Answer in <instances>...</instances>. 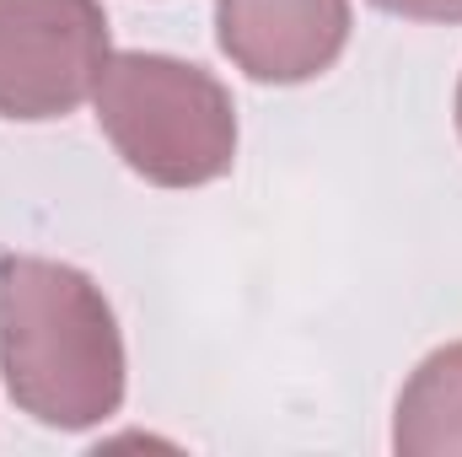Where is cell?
Returning a JSON list of instances; mask_svg holds the SVG:
<instances>
[{
	"mask_svg": "<svg viewBox=\"0 0 462 457\" xmlns=\"http://www.w3.org/2000/svg\"><path fill=\"white\" fill-rule=\"evenodd\" d=\"M457 129H462V81H457Z\"/></svg>",
	"mask_w": 462,
	"mask_h": 457,
	"instance_id": "obj_7",
	"label": "cell"
},
{
	"mask_svg": "<svg viewBox=\"0 0 462 457\" xmlns=\"http://www.w3.org/2000/svg\"><path fill=\"white\" fill-rule=\"evenodd\" d=\"M0 371L49 431H92L124 404V334L103 285L60 258H0Z\"/></svg>",
	"mask_w": 462,
	"mask_h": 457,
	"instance_id": "obj_1",
	"label": "cell"
},
{
	"mask_svg": "<svg viewBox=\"0 0 462 457\" xmlns=\"http://www.w3.org/2000/svg\"><path fill=\"white\" fill-rule=\"evenodd\" d=\"M221 54L263 87L323 76L349 43V0H216Z\"/></svg>",
	"mask_w": 462,
	"mask_h": 457,
	"instance_id": "obj_4",
	"label": "cell"
},
{
	"mask_svg": "<svg viewBox=\"0 0 462 457\" xmlns=\"http://www.w3.org/2000/svg\"><path fill=\"white\" fill-rule=\"evenodd\" d=\"M398 457H462V340L425 355L398 393L393 415Z\"/></svg>",
	"mask_w": 462,
	"mask_h": 457,
	"instance_id": "obj_5",
	"label": "cell"
},
{
	"mask_svg": "<svg viewBox=\"0 0 462 457\" xmlns=\"http://www.w3.org/2000/svg\"><path fill=\"white\" fill-rule=\"evenodd\" d=\"M108 54L103 0H0V118L76 114Z\"/></svg>",
	"mask_w": 462,
	"mask_h": 457,
	"instance_id": "obj_3",
	"label": "cell"
},
{
	"mask_svg": "<svg viewBox=\"0 0 462 457\" xmlns=\"http://www.w3.org/2000/svg\"><path fill=\"white\" fill-rule=\"evenodd\" d=\"M92 103L124 167L156 189L216 183L236 162V108L205 65L124 49L108 54Z\"/></svg>",
	"mask_w": 462,
	"mask_h": 457,
	"instance_id": "obj_2",
	"label": "cell"
},
{
	"mask_svg": "<svg viewBox=\"0 0 462 457\" xmlns=\"http://www.w3.org/2000/svg\"><path fill=\"white\" fill-rule=\"evenodd\" d=\"M371 5L403 22H462V0H371Z\"/></svg>",
	"mask_w": 462,
	"mask_h": 457,
	"instance_id": "obj_6",
	"label": "cell"
}]
</instances>
